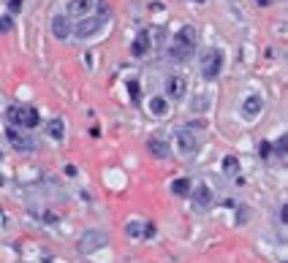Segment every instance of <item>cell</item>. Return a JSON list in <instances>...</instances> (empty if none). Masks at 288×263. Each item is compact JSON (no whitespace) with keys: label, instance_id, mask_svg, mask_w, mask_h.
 <instances>
[{"label":"cell","instance_id":"3","mask_svg":"<svg viewBox=\"0 0 288 263\" xmlns=\"http://www.w3.org/2000/svg\"><path fill=\"white\" fill-rule=\"evenodd\" d=\"M9 122L14 127H22V130H33V127L41 122L38 111L33 106H11L9 109Z\"/></svg>","mask_w":288,"mask_h":263},{"label":"cell","instance_id":"11","mask_svg":"<svg viewBox=\"0 0 288 263\" xmlns=\"http://www.w3.org/2000/svg\"><path fill=\"white\" fill-rule=\"evenodd\" d=\"M147 149H150L153 157H158V160H166V157L171 155V147H169V141H166L163 136H153L147 141Z\"/></svg>","mask_w":288,"mask_h":263},{"label":"cell","instance_id":"5","mask_svg":"<svg viewBox=\"0 0 288 263\" xmlns=\"http://www.w3.org/2000/svg\"><path fill=\"white\" fill-rule=\"evenodd\" d=\"M106 242H109L106 231H101V228L84 231L82 239H79V252H82V255H90V252H95V250H101V247H106Z\"/></svg>","mask_w":288,"mask_h":263},{"label":"cell","instance_id":"13","mask_svg":"<svg viewBox=\"0 0 288 263\" xmlns=\"http://www.w3.org/2000/svg\"><path fill=\"white\" fill-rule=\"evenodd\" d=\"M261 109H264L261 95H247V98L242 101V117L245 119H255V117L261 114Z\"/></svg>","mask_w":288,"mask_h":263},{"label":"cell","instance_id":"16","mask_svg":"<svg viewBox=\"0 0 288 263\" xmlns=\"http://www.w3.org/2000/svg\"><path fill=\"white\" fill-rule=\"evenodd\" d=\"M46 133H49V139H54V141H63V136H66V122H63L60 117L49 119V122H46Z\"/></svg>","mask_w":288,"mask_h":263},{"label":"cell","instance_id":"18","mask_svg":"<svg viewBox=\"0 0 288 263\" xmlns=\"http://www.w3.org/2000/svg\"><path fill=\"white\" fill-rule=\"evenodd\" d=\"M223 171H226L228 177H237V174H239V160H237L234 155L223 157Z\"/></svg>","mask_w":288,"mask_h":263},{"label":"cell","instance_id":"23","mask_svg":"<svg viewBox=\"0 0 288 263\" xmlns=\"http://www.w3.org/2000/svg\"><path fill=\"white\" fill-rule=\"evenodd\" d=\"M258 155L264 157V160L272 157V144H269V141H261V144H258Z\"/></svg>","mask_w":288,"mask_h":263},{"label":"cell","instance_id":"8","mask_svg":"<svg viewBox=\"0 0 288 263\" xmlns=\"http://www.w3.org/2000/svg\"><path fill=\"white\" fill-rule=\"evenodd\" d=\"M188 92V82L185 76L180 74H171L169 79H166V101H182Z\"/></svg>","mask_w":288,"mask_h":263},{"label":"cell","instance_id":"9","mask_svg":"<svg viewBox=\"0 0 288 263\" xmlns=\"http://www.w3.org/2000/svg\"><path fill=\"white\" fill-rule=\"evenodd\" d=\"M93 9H95V0H68L66 17L82 19V17H87V14H93Z\"/></svg>","mask_w":288,"mask_h":263},{"label":"cell","instance_id":"12","mask_svg":"<svg viewBox=\"0 0 288 263\" xmlns=\"http://www.w3.org/2000/svg\"><path fill=\"white\" fill-rule=\"evenodd\" d=\"M52 33H54V38H60V41H68V36L74 33V27H71V22H68L66 14L52 17Z\"/></svg>","mask_w":288,"mask_h":263},{"label":"cell","instance_id":"6","mask_svg":"<svg viewBox=\"0 0 288 263\" xmlns=\"http://www.w3.org/2000/svg\"><path fill=\"white\" fill-rule=\"evenodd\" d=\"M6 136H9V141H11V147L17 149V152H36V139L30 136L27 130H22V127H9L6 130Z\"/></svg>","mask_w":288,"mask_h":263},{"label":"cell","instance_id":"29","mask_svg":"<svg viewBox=\"0 0 288 263\" xmlns=\"http://www.w3.org/2000/svg\"><path fill=\"white\" fill-rule=\"evenodd\" d=\"M0 185H3V179H0Z\"/></svg>","mask_w":288,"mask_h":263},{"label":"cell","instance_id":"22","mask_svg":"<svg viewBox=\"0 0 288 263\" xmlns=\"http://www.w3.org/2000/svg\"><path fill=\"white\" fill-rule=\"evenodd\" d=\"M6 6H9L11 14H19L22 9H25V0H6Z\"/></svg>","mask_w":288,"mask_h":263},{"label":"cell","instance_id":"19","mask_svg":"<svg viewBox=\"0 0 288 263\" xmlns=\"http://www.w3.org/2000/svg\"><path fill=\"white\" fill-rule=\"evenodd\" d=\"M125 234L131 236V239H141V236H144V228H141V222H139V220L128 222V225H125Z\"/></svg>","mask_w":288,"mask_h":263},{"label":"cell","instance_id":"24","mask_svg":"<svg viewBox=\"0 0 288 263\" xmlns=\"http://www.w3.org/2000/svg\"><path fill=\"white\" fill-rule=\"evenodd\" d=\"M11 27H14V19L11 17H0V33H9Z\"/></svg>","mask_w":288,"mask_h":263},{"label":"cell","instance_id":"4","mask_svg":"<svg viewBox=\"0 0 288 263\" xmlns=\"http://www.w3.org/2000/svg\"><path fill=\"white\" fill-rule=\"evenodd\" d=\"M223 52L220 49H207L204 54H201V76L204 79H218L220 76V71H223Z\"/></svg>","mask_w":288,"mask_h":263},{"label":"cell","instance_id":"14","mask_svg":"<svg viewBox=\"0 0 288 263\" xmlns=\"http://www.w3.org/2000/svg\"><path fill=\"white\" fill-rule=\"evenodd\" d=\"M150 46H153V44H150V33H147V30H141V33L133 38V44H131V54H133V57H144V54L150 52Z\"/></svg>","mask_w":288,"mask_h":263},{"label":"cell","instance_id":"7","mask_svg":"<svg viewBox=\"0 0 288 263\" xmlns=\"http://www.w3.org/2000/svg\"><path fill=\"white\" fill-rule=\"evenodd\" d=\"M196 149H198L196 133L190 130V127H182V130H177V152L190 157V155H196Z\"/></svg>","mask_w":288,"mask_h":263},{"label":"cell","instance_id":"26","mask_svg":"<svg viewBox=\"0 0 288 263\" xmlns=\"http://www.w3.org/2000/svg\"><path fill=\"white\" fill-rule=\"evenodd\" d=\"M280 222H283V225H288V204L280 206Z\"/></svg>","mask_w":288,"mask_h":263},{"label":"cell","instance_id":"25","mask_svg":"<svg viewBox=\"0 0 288 263\" xmlns=\"http://www.w3.org/2000/svg\"><path fill=\"white\" fill-rule=\"evenodd\" d=\"M155 236V225H153V222H147V225H144V236L141 239H153Z\"/></svg>","mask_w":288,"mask_h":263},{"label":"cell","instance_id":"10","mask_svg":"<svg viewBox=\"0 0 288 263\" xmlns=\"http://www.w3.org/2000/svg\"><path fill=\"white\" fill-rule=\"evenodd\" d=\"M190 198H193V206H196V209H210L212 201H215L210 185H198L196 190H190Z\"/></svg>","mask_w":288,"mask_h":263},{"label":"cell","instance_id":"28","mask_svg":"<svg viewBox=\"0 0 288 263\" xmlns=\"http://www.w3.org/2000/svg\"><path fill=\"white\" fill-rule=\"evenodd\" d=\"M0 160H3V152H0Z\"/></svg>","mask_w":288,"mask_h":263},{"label":"cell","instance_id":"17","mask_svg":"<svg viewBox=\"0 0 288 263\" xmlns=\"http://www.w3.org/2000/svg\"><path fill=\"white\" fill-rule=\"evenodd\" d=\"M190 190H193V185H190V179H185V177L171 182V193H174V195H180V198H188V195H190Z\"/></svg>","mask_w":288,"mask_h":263},{"label":"cell","instance_id":"15","mask_svg":"<svg viewBox=\"0 0 288 263\" xmlns=\"http://www.w3.org/2000/svg\"><path fill=\"white\" fill-rule=\"evenodd\" d=\"M147 109H150V114L153 117H166L169 114V101L163 98V95H153L147 103Z\"/></svg>","mask_w":288,"mask_h":263},{"label":"cell","instance_id":"1","mask_svg":"<svg viewBox=\"0 0 288 263\" xmlns=\"http://www.w3.org/2000/svg\"><path fill=\"white\" fill-rule=\"evenodd\" d=\"M196 44H198V33H196V27L185 25L177 36H174V41H171V46H169L171 60H177V62L190 60V57H193V52H196Z\"/></svg>","mask_w":288,"mask_h":263},{"label":"cell","instance_id":"2","mask_svg":"<svg viewBox=\"0 0 288 263\" xmlns=\"http://www.w3.org/2000/svg\"><path fill=\"white\" fill-rule=\"evenodd\" d=\"M95 6H98V17L87 14V17H82V22H76V27H74L76 38H82V41L93 38V36L103 27V25H106V19H109V6L103 3V0H95Z\"/></svg>","mask_w":288,"mask_h":263},{"label":"cell","instance_id":"20","mask_svg":"<svg viewBox=\"0 0 288 263\" xmlns=\"http://www.w3.org/2000/svg\"><path fill=\"white\" fill-rule=\"evenodd\" d=\"M272 155H277V157H285L288 155V139L285 136H280L275 141V147H272Z\"/></svg>","mask_w":288,"mask_h":263},{"label":"cell","instance_id":"27","mask_svg":"<svg viewBox=\"0 0 288 263\" xmlns=\"http://www.w3.org/2000/svg\"><path fill=\"white\" fill-rule=\"evenodd\" d=\"M255 3H258V6H272L275 0H255Z\"/></svg>","mask_w":288,"mask_h":263},{"label":"cell","instance_id":"21","mask_svg":"<svg viewBox=\"0 0 288 263\" xmlns=\"http://www.w3.org/2000/svg\"><path fill=\"white\" fill-rule=\"evenodd\" d=\"M128 95H131L133 103L141 98V87H139V82H131V84H128Z\"/></svg>","mask_w":288,"mask_h":263}]
</instances>
